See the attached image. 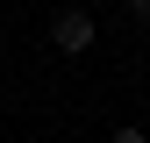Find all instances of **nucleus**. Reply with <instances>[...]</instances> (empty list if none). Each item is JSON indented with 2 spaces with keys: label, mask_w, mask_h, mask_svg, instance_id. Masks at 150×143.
Masks as SVG:
<instances>
[{
  "label": "nucleus",
  "mask_w": 150,
  "mask_h": 143,
  "mask_svg": "<svg viewBox=\"0 0 150 143\" xmlns=\"http://www.w3.org/2000/svg\"><path fill=\"white\" fill-rule=\"evenodd\" d=\"M50 43H57L64 57H79V50L93 43V14H86V7H64L57 22H50Z\"/></svg>",
  "instance_id": "f257e3e1"
},
{
  "label": "nucleus",
  "mask_w": 150,
  "mask_h": 143,
  "mask_svg": "<svg viewBox=\"0 0 150 143\" xmlns=\"http://www.w3.org/2000/svg\"><path fill=\"white\" fill-rule=\"evenodd\" d=\"M115 143H143V129H115Z\"/></svg>",
  "instance_id": "f03ea898"
}]
</instances>
